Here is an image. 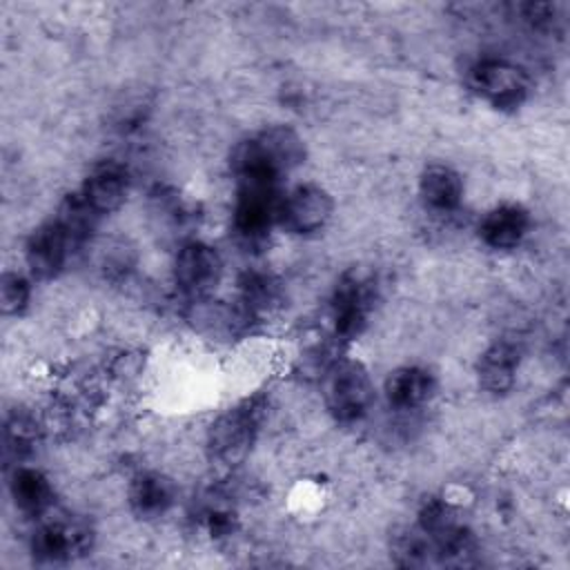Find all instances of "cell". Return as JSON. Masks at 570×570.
Returning <instances> with one entry per match:
<instances>
[{
    "label": "cell",
    "instance_id": "1",
    "mask_svg": "<svg viewBox=\"0 0 570 570\" xmlns=\"http://www.w3.org/2000/svg\"><path fill=\"white\" fill-rule=\"evenodd\" d=\"M303 158V138L285 125H274L243 140L234 149L232 171L236 174V178L281 180V176L296 169Z\"/></svg>",
    "mask_w": 570,
    "mask_h": 570
},
{
    "label": "cell",
    "instance_id": "2",
    "mask_svg": "<svg viewBox=\"0 0 570 570\" xmlns=\"http://www.w3.org/2000/svg\"><path fill=\"white\" fill-rule=\"evenodd\" d=\"M325 405L338 423L361 421L374 403V385L361 361H336L325 376Z\"/></svg>",
    "mask_w": 570,
    "mask_h": 570
},
{
    "label": "cell",
    "instance_id": "3",
    "mask_svg": "<svg viewBox=\"0 0 570 570\" xmlns=\"http://www.w3.org/2000/svg\"><path fill=\"white\" fill-rule=\"evenodd\" d=\"M263 405L252 399L225 410L207 432V448L223 465H238L254 448Z\"/></svg>",
    "mask_w": 570,
    "mask_h": 570
},
{
    "label": "cell",
    "instance_id": "4",
    "mask_svg": "<svg viewBox=\"0 0 570 570\" xmlns=\"http://www.w3.org/2000/svg\"><path fill=\"white\" fill-rule=\"evenodd\" d=\"M234 227L247 240L265 238L274 223H278L281 194L278 180L267 178H236Z\"/></svg>",
    "mask_w": 570,
    "mask_h": 570
},
{
    "label": "cell",
    "instance_id": "5",
    "mask_svg": "<svg viewBox=\"0 0 570 570\" xmlns=\"http://www.w3.org/2000/svg\"><path fill=\"white\" fill-rule=\"evenodd\" d=\"M468 80L497 109L519 107L528 94V73L503 58H481L470 67Z\"/></svg>",
    "mask_w": 570,
    "mask_h": 570
},
{
    "label": "cell",
    "instance_id": "6",
    "mask_svg": "<svg viewBox=\"0 0 570 570\" xmlns=\"http://www.w3.org/2000/svg\"><path fill=\"white\" fill-rule=\"evenodd\" d=\"M223 278V258L216 247L191 240L185 243L174 261V281L178 289L189 298H203L212 294Z\"/></svg>",
    "mask_w": 570,
    "mask_h": 570
},
{
    "label": "cell",
    "instance_id": "7",
    "mask_svg": "<svg viewBox=\"0 0 570 570\" xmlns=\"http://www.w3.org/2000/svg\"><path fill=\"white\" fill-rule=\"evenodd\" d=\"M334 212L332 196L318 185H298L281 198L278 223L292 234H312L327 225Z\"/></svg>",
    "mask_w": 570,
    "mask_h": 570
},
{
    "label": "cell",
    "instance_id": "8",
    "mask_svg": "<svg viewBox=\"0 0 570 570\" xmlns=\"http://www.w3.org/2000/svg\"><path fill=\"white\" fill-rule=\"evenodd\" d=\"M372 307V285L365 276L350 272L345 274L332 296V323L336 336L350 341L365 327Z\"/></svg>",
    "mask_w": 570,
    "mask_h": 570
},
{
    "label": "cell",
    "instance_id": "9",
    "mask_svg": "<svg viewBox=\"0 0 570 570\" xmlns=\"http://www.w3.org/2000/svg\"><path fill=\"white\" fill-rule=\"evenodd\" d=\"M71 240L65 234V229L58 225V220H49L33 229L24 245V261L29 272L36 278H53L62 272L67 256L71 252Z\"/></svg>",
    "mask_w": 570,
    "mask_h": 570
},
{
    "label": "cell",
    "instance_id": "10",
    "mask_svg": "<svg viewBox=\"0 0 570 570\" xmlns=\"http://www.w3.org/2000/svg\"><path fill=\"white\" fill-rule=\"evenodd\" d=\"M127 191H129L127 169L114 160L96 165L80 187V196L98 216L116 212L125 203Z\"/></svg>",
    "mask_w": 570,
    "mask_h": 570
},
{
    "label": "cell",
    "instance_id": "11",
    "mask_svg": "<svg viewBox=\"0 0 570 570\" xmlns=\"http://www.w3.org/2000/svg\"><path fill=\"white\" fill-rule=\"evenodd\" d=\"M530 218L519 205H497L479 223V238L492 249H514L528 234Z\"/></svg>",
    "mask_w": 570,
    "mask_h": 570
},
{
    "label": "cell",
    "instance_id": "12",
    "mask_svg": "<svg viewBox=\"0 0 570 570\" xmlns=\"http://www.w3.org/2000/svg\"><path fill=\"white\" fill-rule=\"evenodd\" d=\"M127 501L140 519L163 517L174 503V483L160 472H140L129 483Z\"/></svg>",
    "mask_w": 570,
    "mask_h": 570
},
{
    "label": "cell",
    "instance_id": "13",
    "mask_svg": "<svg viewBox=\"0 0 570 570\" xmlns=\"http://www.w3.org/2000/svg\"><path fill=\"white\" fill-rule=\"evenodd\" d=\"M87 530L67 525V523H45L31 537V552L36 559L47 563L67 561L73 552L87 548Z\"/></svg>",
    "mask_w": 570,
    "mask_h": 570
},
{
    "label": "cell",
    "instance_id": "14",
    "mask_svg": "<svg viewBox=\"0 0 570 570\" xmlns=\"http://www.w3.org/2000/svg\"><path fill=\"white\" fill-rule=\"evenodd\" d=\"M419 194L425 207L448 214L454 212L463 200V180L448 165H430L419 178Z\"/></svg>",
    "mask_w": 570,
    "mask_h": 570
},
{
    "label": "cell",
    "instance_id": "15",
    "mask_svg": "<svg viewBox=\"0 0 570 570\" xmlns=\"http://www.w3.org/2000/svg\"><path fill=\"white\" fill-rule=\"evenodd\" d=\"M434 394V376L419 365L394 370L385 381V396L396 410H414Z\"/></svg>",
    "mask_w": 570,
    "mask_h": 570
},
{
    "label": "cell",
    "instance_id": "16",
    "mask_svg": "<svg viewBox=\"0 0 570 570\" xmlns=\"http://www.w3.org/2000/svg\"><path fill=\"white\" fill-rule=\"evenodd\" d=\"M519 370V350L512 343H494L479 358V383L490 394H505L512 390Z\"/></svg>",
    "mask_w": 570,
    "mask_h": 570
},
{
    "label": "cell",
    "instance_id": "17",
    "mask_svg": "<svg viewBox=\"0 0 570 570\" xmlns=\"http://www.w3.org/2000/svg\"><path fill=\"white\" fill-rule=\"evenodd\" d=\"M13 503L27 514L45 512L53 501V488L49 479L36 468H18L9 481Z\"/></svg>",
    "mask_w": 570,
    "mask_h": 570
},
{
    "label": "cell",
    "instance_id": "18",
    "mask_svg": "<svg viewBox=\"0 0 570 570\" xmlns=\"http://www.w3.org/2000/svg\"><path fill=\"white\" fill-rule=\"evenodd\" d=\"M98 218L100 216L87 205V200L80 196V191L73 194V196H67L65 203L60 205L58 216H56L58 225L65 229L71 245H78V243L87 240L89 234L94 232Z\"/></svg>",
    "mask_w": 570,
    "mask_h": 570
},
{
    "label": "cell",
    "instance_id": "19",
    "mask_svg": "<svg viewBox=\"0 0 570 570\" xmlns=\"http://www.w3.org/2000/svg\"><path fill=\"white\" fill-rule=\"evenodd\" d=\"M31 298V283L18 272H4L0 281V301L7 316L22 314Z\"/></svg>",
    "mask_w": 570,
    "mask_h": 570
},
{
    "label": "cell",
    "instance_id": "20",
    "mask_svg": "<svg viewBox=\"0 0 570 570\" xmlns=\"http://www.w3.org/2000/svg\"><path fill=\"white\" fill-rule=\"evenodd\" d=\"M240 292H243V303L247 312L265 309L276 296L272 281L263 274H247L245 281L240 283Z\"/></svg>",
    "mask_w": 570,
    "mask_h": 570
}]
</instances>
